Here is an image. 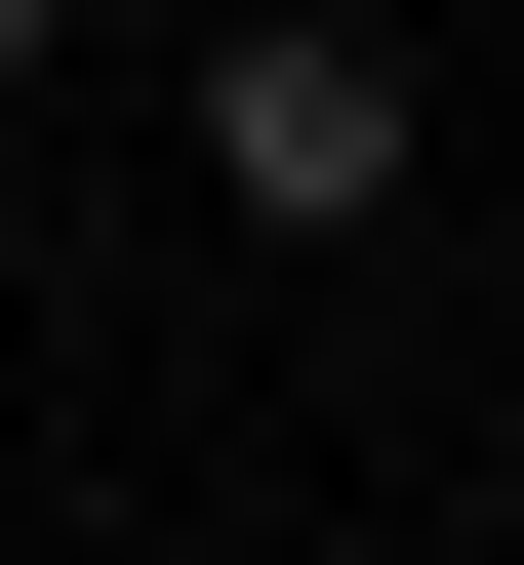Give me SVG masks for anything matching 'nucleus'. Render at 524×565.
<instances>
[{
	"instance_id": "obj_1",
	"label": "nucleus",
	"mask_w": 524,
	"mask_h": 565,
	"mask_svg": "<svg viewBox=\"0 0 524 565\" xmlns=\"http://www.w3.org/2000/svg\"><path fill=\"white\" fill-rule=\"evenodd\" d=\"M202 202H243V243H363V202H404V41L243 0V41H202Z\"/></svg>"
},
{
	"instance_id": "obj_2",
	"label": "nucleus",
	"mask_w": 524,
	"mask_h": 565,
	"mask_svg": "<svg viewBox=\"0 0 524 565\" xmlns=\"http://www.w3.org/2000/svg\"><path fill=\"white\" fill-rule=\"evenodd\" d=\"M0 41H41V0H0Z\"/></svg>"
}]
</instances>
